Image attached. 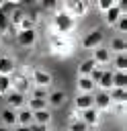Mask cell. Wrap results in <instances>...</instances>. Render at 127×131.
I'll list each match as a JSON object with an SVG mask.
<instances>
[{"label":"cell","mask_w":127,"mask_h":131,"mask_svg":"<svg viewBox=\"0 0 127 131\" xmlns=\"http://www.w3.org/2000/svg\"><path fill=\"white\" fill-rule=\"evenodd\" d=\"M78 27V20L74 16H70L66 10H64V4L57 6V10L51 14V29H53V35H61V37H70Z\"/></svg>","instance_id":"obj_1"},{"label":"cell","mask_w":127,"mask_h":131,"mask_svg":"<svg viewBox=\"0 0 127 131\" xmlns=\"http://www.w3.org/2000/svg\"><path fill=\"white\" fill-rule=\"evenodd\" d=\"M102 43H104V33H102L100 27L90 29V31L84 33L82 39H80V47H82L84 51H94L96 47H102Z\"/></svg>","instance_id":"obj_2"},{"label":"cell","mask_w":127,"mask_h":131,"mask_svg":"<svg viewBox=\"0 0 127 131\" xmlns=\"http://www.w3.org/2000/svg\"><path fill=\"white\" fill-rule=\"evenodd\" d=\"M49 51L53 55H68L72 53V43L68 37H61V35H49Z\"/></svg>","instance_id":"obj_3"},{"label":"cell","mask_w":127,"mask_h":131,"mask_svg":"<svg viewBox=\"0 0 127 131\" xmlns=\"http://www.w3.org/2000/svg\"><path fill=\"white\" fill-rule=\"evenodd\" d=\"M31 84L33 86H39V88H51V84H53V74L51 72H47V70H43V68H33L31 70Z\"/></svg>","instance_id":"obj_4"},{"label":"cell","mask_w":127,"mask_h":131,"mask_svg":"<svg viewBox=\"0 0 127 131\" xmlns=\"http://www.w3.org/2000/svg\"><path fill=\"white\" fill-rule=\"evenodd\" d=\"M64 10H66L70 16H74V18L78 20V18H82V16L88 14L90 4L84 2V0H74V2H66V4H64Z\"/></svg>","instance_id":"obj_5"},{"label":"cell","mask_w":127,"mask_h":131,"mask_svg":"<svg viewBox=\"0 0 127 131\" xmlns=\"http://www.w3.org/2000/svg\"><path fill=\"white\" fill-rule=\"evenodd\" d=\"M14 41H16V45L23 47V49L35 47V43H37V29H31V31H16V33H14Z\"/></svg>","instance_id":"obj_6"},{"label":"cell","mask_w":127,"mask_h":131,"mask_svg":"<svg viewBox=\"0 0 127 131\" xmlns=\"http://www.w3.org/2000/svg\"><path fill=\"white\" fill-rule=\"evenodd\" d=\"M66 102H68V92L66 90H61V88L49 90V94H47V108L55 111V108H61Z\"/></svg>","instance_id":"obj_7"},{"label":"cell","mask_w":127,"mask_h":131,"mask_svg":"<svg viewBox=\"0 0 127 131\" xmlns=\"http://www.w3.org/2000/svg\"><path fill=\"white\" fill-rule=\"evenodd\" d=\"M10 84H12V90H16V92H20V94H29V90L33 88L31 78L25 76V74H16V72L10 76Z\"/></svg>","instance_id":"obj_8"},{"label":"cell","mask_w":127,"mask_h":131,"mask_svg":"<svg viewBox=\"0 0 127 131\" xmlns=\"http://www.w3.org/2000/svg\"><path fill=\"white\" fill-rule=\"evenodd\" d=\"M4 100H6V106H8V108L20 111V108H25V104H27V94H20V92H16V90H10V92L4 96Z\"/></svg>","instance_id":"obj_9"},{"label":"cell","mask_w":127,"mask_h":131,"mask_svg":"<svg viewBox=\"0 0 127 131\" xmlns=\"http://www.w3.org/2000/svg\"><path fill=\"white\" fill-rule=\"evenodd\" d=\"M94 108L102 115V113H109L111 111V106H113V100H111V96H109V92H102V90H96L94 94Z\"/></svg>","instance_id":"obj_10"},{"label":"cell","mask_w":127,"mask_h":131,"mask_svg":"<svg viewBox=\"0 0 127 131\" xmlns=\"http://www.w3.org/2000/svg\"><path fill=\"white\" fill-rule=\"evenodd\" d=\"M111 57H113V55H111V51H109L104 45H102V47H96L94 51H90V59H92L98 68L109 66V63H111Z\"/></svg>","instance_id":"obj_11"},{"label":"cell","mask_w":127,"mask_h":131,"mask_svg":"<svg viewBox=\"0 0 127 131\" xmlns=\"http://www.w3.org/2000/svg\"><path fill=\"white\" fill-rule=\"evenodd\" d=\"M100 117H102V115H100L94 106H92V108H86V111L80 113V119L84 121V125H86L88 129H96V127L100 125Z\"/></svg>","instance_id":"obj_12"},{"label":"cell","mask_w":127,"mask_h":131,"mask_svg":"<svg viewBox=\"0 0 127 131\" xmlns=\"http://www.w3.org/2000/svg\"><path fill=\"white\" fill-rule=\"evenodd\" d=\"M16 72V61L8 53H0V76H12Z\"/></svg>","instance_id":"obj_13"},{"label":"cell","mask_w":127,"mask_h":131,"mask_svg":"<svg viewBox=\"0 0 127 131\" xmlns=\"http://www.w3.org/2000/svg\"><path fill=\"white\" fill-rule=\"evenodd\" d=\"M96 84L88 78V76H78L76 80V94H94Z\"/></svg>","instance_id":"obj_14"},{"label":"cell","mask_w":127,"mask_h":131,"mask_svg":"<svg viewBox=\"0 0 127 131\" xmlns=\"http://www.w3.org/2000/svg\"><path fill=\"white\" fill-rule=\"evenodd\" d=\"M107 49L111 51V55H119V53H127V41H125V37H119V35H115V37H111V41H109V45H107Z\"/></svg>","instance_id":"obj_15"},{"label":"cell","mask_w":127,"mask_h":131,"mask_svg":"<svg viewBox=\"0 0 127 131\" xmlns=\"http://www.w3.org/2000/svg\"><path fill=\"white\" fill-rule=\"evenodd\" d=\"M94 106V96L92 94H76L74 96V111L82 113L86 108H92Z\"/></svg>","instance_id":"obj_16"},{"label":"cell","mask_w":127,"mask_h":131,"mask_svg":"<svg viewBox=\"0 0 127 131\" xmlns=\"http://www.w3.org/2000/svg\"><path fill=\"white\" fill-rule=\"evenodd\" d=\"M0 125H4L8 129H14L16 127V111H12L8 106H2L0 108Z\"/></svg>","instance_id":"obj_17"},{"label":"cell","mask_w":127,"mask_h":131,"mask_svg":"<svg viewBox=\"0 0 127 131\" xmlns=\"http://www.w3.org/2000/svg\"><path fill=\"white\" fill-rule=\"evenodd\" d=\"M51 121H53V113H51V108H41V111L33 113V123L51 127Z\"/></svg>","instance_id":"obj_18"},{"label":"cell","mask_w":127,"mask_h":131,"mask_svg":"<svg viewBox=\"0 0 127 131\" xmlns=\"http://www.w3.org/2000/svg\"><path fill=\"white\" fill-rule=\"evenodd\" d=\"M96 88H98V90H102V92H109V90L113 88V70H109V68H104V70H102V76H100V80H98Z\"/></svg>","instance_id":"obj_19"},{"label":"cell","mask_w":127,"mask_h":131,"mask_svg":"<svg viewBox=\"0 0 127 131\" xmlns=\"http://www.w3.org/2000/svg\"><path fill=\"white\" fill-rule=\"evenodd\" d=\"M111 70L113 72H127V53H119L111 57Z\"/></svg>","instance_id":"obj_20"},{"label":"cell","mask_w":127,"mask_h":131,"mask_svg":"<svg viewBox=\"0 0 127 131\" xmlns=\"http://www.w3.org/2000/svg\"><path fill=\"white\" fill-rule=\"evenodd\" d=\"M123 12L119 10V6H117V2H115V6L113 8H109L104 14H102V18H104V25L107 27H115V23L119 20V16H121Z\"/></svg>","instance_id":"obj_21"},{"label":"cell","mask_w":127,"mask_h":131,"mask_svg":"<svg viewBox=\"0 0 127 131\" xmlns=\"http://www.w3.org/2000/svg\"><path fill=\"white\" fill-rule=\"evenodd\" d=\"M27 16V12L23 10V8H12L10 12H8V20H10V29H18V25H20V20Z\"/></svg>","instance_id":"obj_22"},{"label":"cell","mask_w":127,"mask_h":131,"mask_svg":"<svg viewBox=\"0 0 127 131\" xmlns=\"http://www.w3.org/2000/svg\"><path fill=\"white\" fill-rule=\"evenodd\" d=\"M16 125H23V127H31L33 125V113L27 106L16 111Z\"/></svg>","instance_id":"obj_23"},{"label":"cell","mask_w":127,"mask_h":131,"mask_svg":"<svg viewBox=\"0 0 127 131\" xmlns=\"http://www.w3.org/2000/svg\"><path fill=\"white\" fill-rule=\"evenodd\" d=\"M94 68H96V63H94L90 57H86V59H82V61L78 63V70H76V72H78V76H90V72H92Z\"/></svg>","instance_id":"obj_24"},{"label":"cell","mask_w":127,"mask_h":131,"mask_svg":"<svg viewBox=\"0 0 127 131\" xmlns=\"http://www.w3.org/2000/svg\"><path fill=\"white\" fill-rule=\"evenodd\" d=\"M109 96H111L113 104H117V102H127V88H111V90H109Z\"/></svg>","instance_id":"obj_25"},{"label":"cell","mask_w":127,"mask_h":131,"mask_svg":"<svg viewBox=\"0 0 127 131\" xmlns=\"http://www.w3.org/2000/svg\"><path fill=\"white\" fill-rule=\"evenodd\" d=\"M31 113H37V111H41V108H47V100H43V98H29L27 96V104H25Z\"/></svg>","instance_id":"obj_26"},{"label":"cell","mask_w":127,"mask_h":131,"mask_svg":"<svg viewBox=\"0 0 127 131\" xmlns=\"http://www.w3.org/2000/svg\"><path fill=\"white\" fill-rule=\"evenodd\" d=\"M113 88H127V72H113Z\"/></svg>","instance_id":"obj_27"},{"label":"cell","mask_w":127,"mask_h":131,"mask_svg":"<svg viewBox=\"0 0 127 131\" xmlns=\"http://www.w3.org/2000/svg\"><path fill=\"white\" fill-rule=\"evenodd\" d=\"M115 31H117V35L119 37H123L125 33H127V14H121L119 16V20L115 23V27H113Z\"/></svg>","instance_id":"obj_28"},{"label":"cell","mask_w":127,"mask_h":131,"mask_svg":"<svg viewBox=\"0 0 127 131\" xmlns=\"http://www.w3.org/2000/svg\"><path fill=\"white\" fill-rule=\"evenodd\" d=\"M47 94H49V90L47 88H39V86H33L31 90H29V98H43V100H47Z\"/></svg>","instance_id":"obj_29"},{"label":"cell","mask_w":127,"mask_h":131,"mask_svg":"<svg viewBox=\"0 0 127 131\" xmlns=\"http://www.w3.org/2000/svg\"><path fill=\"white\" fill-rule=\"evenodd\" d=\"M68 131H88V127H86V125H84V121L78 117V119L68 121Z\"/></svg>","instance_id":"obj_30"},{"label":"cell","mask_w":127,"mask_h":131,"mask_svg":"<svg viewBox=\"0 0 127 131\" xmlns=\"http://www.w3.org/2000/svg\"><path fill=\"white\" fill-rule=\"evenodd\" d=\"M10 90H12L10 78H8V76H0V96H6Z\"/></svg>","instance_id":"obj_31"},{"label":"cell","mask_w":127,"mask_h":131,"mask_svg":"<svg viewBox=\"0 0 127 131\" xmlns=\"http://www.w3.org/2000/svg\"><path fill=\"white\" fill-rule=\"evenodd\" d=\"M10 29V20H8V12H4L2 8H0V33L2 35H6V31Z\"/></svg>","instance_id":"obj_32"},{"label":"cell","mask_w":127,"mask_h":131,"mask_svg":"<svg viewBox=\"0 0 127 131\" xmlns=\"http://www.w3.org/2000/svg\"><path fill=\"white\" fill-rule=\"evenodd\" d=\"M115 2H117V0H98V2H96V8H98V12H100V14H104L109 8H113V6H115Z\"/></svg>","instance_id":"obj_33"},{"label":"cell","mask_w":127,"mask_h":131,"mask_svg":"<svg viewBox=\"0 0 127 131\" xmlns=\"http://www.w3.org/2000/svg\"><path fill=\"white\" fill-rule=\"evenodd\" d=\"M31 29H35V20L27 14V16L20 20V25H18V29H16V31H31Z\"/></svg>","instance_id":"obj_34"},{"label":"cell","mask_w":127,"mask_h":131,"mask_svg":"<svg viewBox=\"0 0 127 131\" xmlns=\"http://www.w3.org/2000/svg\"><path fill=\"white\" fill-rule=\"evenodd\" d=\"M102 70H104V68H98V66H96V68L90 72V76H88V78H90L94 84H98V80H100V76H102Z\"/></svg>","instance_id":"obj_35"},{"label":"cell","mask_w":127,"mask_h":131,"mask_svg":"<svg viewBox=\"0 0 127 131\" xmlns=\"http://www.w3.org/2000/svg\"><path fill=\"white\" fill-rule=\"evenodd\" d=\"M111 111H115L119 117H123V115H125V102H117V104H113Z\"/></svg>","instance_id":"obj_36"},{"label":"cell","mask_w":127,"mask_h":131,"mask_svg":"<svg viewBox=\"0 0 127 131\" xmlns=\"http://www.w3.org/2000/svg\"><path fill=\"white\" fill-rule=\"evenodd\" d=\"M29 129H31V131H47L49 127H45V125H39V123H33Z\"/></svg>","instance_id":"obj_37"},{"label":"cell","mask_w":127,"mask_h":131,"mask_svg":"<svg viewBox=\"0 0 127 131\" xmlns=\"http://www.w3.org/2000/svg\"><path fill=\"white\" fill-rule=\"evenodd\" d=\"M12 131H31V129H29V127H23V125H16Z\"/></svg>","instance_id":"obj_38"},{"label":"cell","mask_w":127,"mask_h":131,"mask_svg":"<svg viewBox=\"0 0 127 131\" xmlns=\"http://www.w3.org/2000/svg\"><path fill=\"white\" fill-rule=\"evenodd\" d=\"M0 131H12V129H8V127H4V125H0Z\"/></svg>","instance_id":"obj_39"},{"label":"cell","mask_w":127,"mask_h":131,"mask_svg":"<svg viewBox=\"0 0 127 131\" xmlns=\"http://www.w3.org/2000/svg\"><path fill=\"white\" fill-rule=\"evenodd\" d=\"M47 131H53V129H51V127H49V129H47Z\"/></svg>","instance_id":"obj_40"},{"label":"cell","mask_w":127,"mask_h":131,"mask_svg":"<svg viewBox=\"0 0 127 131\" xmlns=\"http://www.w3.org/2000/svg\"><path fill=\"white\" fill-rule=\"evenodd\" d=\"M0 6H2V2H0Z\"/></svg>","instance_id":"obj_41"},{"label":"cell","mask_w":127,"mask_h":131,"mask_svg":"<svg viewBox=\"0 0 127 131\" xmlns=\"http://www.w3.org/2000/svg\"><path fill=\"white\" fill-rule=\"evenodd\" d=\"M64 131H68V129H64Z\"/></svg>","instance_id":"obj_42"},{"label":"cell","mask_w":127,"mask_h":131,"mask_svg":"<svg viewBox=\"0 0 127 131\" xmlns=\"http://www.w3.org/2000/svg\"><path fill=\"white\" fill-rule=\"evenodd\" d=\"M88 131H92V129H88Z\"/></svg>","instance_id":"obj_43"}]
</instances>
